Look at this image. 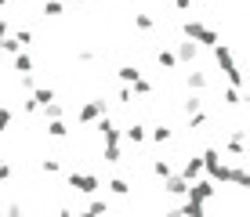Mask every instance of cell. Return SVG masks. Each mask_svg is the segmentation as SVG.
<instances>
[{"instance_id": "1", "label": "cell", "mask_w": 250, "mask_h": 217, "mask_svg": "<svg viewBox=\"0 0 250 217\" xmlns=\"http://www.w3.org/2000/svg\"><path fill=\"white\" fill-rule=\"evenodd\" d=\"M200 159H203V174L214 181V185H218V181L225 185V181H229V170H232V163H229V159H221V149H218V145L203 149V156H200Z\"/></svg>"}, {"instance_id": "2", "label": "cell", "mask_w": 250, "mask_h": 217, "mask_svg": "<svg viewBox=\"0 0 250 217\" xmlns=\"http://www.w3.org/2000/svg\"><path fill=\"white\" fill-rule=\"evenodd\" d=\"M182 33H185V40H192L196 47H214V43H221V37H218V29L214 25H207V22H200V19H188L185 25H182Z\"/></svg>"}, {"instance_id": "3", "label": "cell", "mask_w": 250, "mask_h": 217, "mask_svg": "<svg viewBox=\"0 0 250 217\" xmlns=\"http://www.w3.org/2000/svg\"><path fill=\"white\" fill-rule=\"evenodd\" d=\"M65 185L73 188V192H80V196H98L102 192V181L94 178V174H83V170H73L65 178Z\"/></svg>"}, {"instance_id": "4", "label": "cell", "mask_w": 250, "mask_h": 217, "mask_svg": "<svg viewBox=\"0 0 250 217\" xmlns=\"http://www.w3.org/2000/svg\"><path fill=\"white\" fill-rule=\"evenodd\" d=\"M109 116V98H91L87 105H80V112H76V119L80 123H94V119Z\"/></svg>"}, {"instance_id": "5", "label": "cell", "mask_w": 250, "mask_h": 217, "mask_svg": "<svg viewBox=\"0 0 250 217\" xmlns=\"http://www.w3.org/2000/svg\"><path fill=\"white\" fill-rule=\"evenodd\" d=\"M243 145H247V130L236 127L225 138V145H221V156H232V163H239V159H243Z\"/></svg>"}, {"instance_id": "6", "label": "cell", "mask_w": 250, "mask_h": 217, "mask_svg": "<svg viewBox=\"0 0 250 217\" xmlns=\"http://www.w3.org/2000/svg\"><path fill=\"white\" fill-rule=\"evenodd\" d=\"M218 196V185H214L210 178H196L192 185H188V196L185 199H192V203H207V199H214Z\"/></svg>"}, {"instance_id": "7", "label": "cell", "mask_w": 250, "mask_h": 217, "mask_svg": "<svg viewBox=\"0 0 250 217\" xmlns=\"http://www.w3.org/2000/svg\"><path fill=\"white\" fill-rule=\"evenodd\" d=\"M120 141H127V145H142V141H149V127L145 123H127L124 130H120Z\"/></svg>"}, {"instance_id": "8", "label": "cell", "mask_w": 250, "mask_h": 217, "mask_svg": "<svg viewBox=\"0 0 250 217\" xmlns=\"http://www.w3.org/2000/svg\"><path fill=\"white\" fill-rule=\"evenodd\" d=\"M163 192L174 196V199H185L188 196V181L182 178V174H170V178H163Z\"/></svg>"}, {"instance_id": "9", "label": "cell", "mask_w": 250, "mask_h": 217, "mask_svg": "<svg viewBox=\"0 0 250 217\" xmlns=\"http://www.w3.org/2000/svg\"><path fill=\"white\" fill-rule=\"evenodd\" d=\"M214 62H218V69L221 73H229V69H236V58H232V47L229 43H214Z\"/></svg>"}, {"instance_id": "10", "label": "cell", "mask_w": 250, "mask_h": 217, "mask_svg": "<svg viewBox=\"0 0 250 217\" xmlns=\"http://www.w3.org/2000/svg\"><path fill=\"white\" fill-rule=\"evenodd\" d=\"M196 55H200V47H196L192 40H182L174 47V58H178V65H188V62H196Z\"/></svg>"}, {"instance_id": "11", "label": "cell", "mask_w": 250, "mask_h": 217, "mask_svg": "<svg viewBox=\"0 0 250 217\" xmlns=\"http://www.w3.org/2000/svg\"><path fill=\"white\" fill-rule=\"evenodd\" d=\"M207 83H210V76H207V73H200V69H192V73L185 76L188 94H203V91H207Z\"/></svg>"}, {"instance_id": "12", "label": "cell", "mask_w": 250, "mask_h": 217, "mask_svg": "<svg viewBox=\"0 0 250 217\" xmlns=\"http://www.w3.org/2000/svg\"><path fill=\"white\" fill-rule=\"evenodd\" d=\"M182 178L188 181V185H192L196 178H203V159H200V156H188V159H185V167H182Z\"/></svg>"}, {"instance_id": "13", "label": "cell", "mask_w": 250, "mask_h": 217, "mask_svg": "<svg viewBox=\"0 0 250 217\" xmlns=\"http://www.w3.org/2000/svg\"><path fill=\"white\" fill-rule=\"evenodd\" d=\"M229 181H232L236 188H247V185H250V174H247V167H243V163H232V170H229Z\"/></svg>"}, {"instance_id": "14", "label": "cell", "mask_w": 250, "mask_h": 217, "mask_svg": "<svg viewBox=\"0 0 250 217\" xmlns=\"http://www.w3.org/2000/svg\"><path fill=\"white\" fill-rule=\"evenodd\" d=\"M116 76H120V83H124V87H131L134 80H142V69H138V65H120Z\"/></svg>"}, {"instance_id": "15", "label": "cell", "mask_w": 250, "mask_h": 217, "mask_svg": "<svg viewBox=\"0 0 250 217\" xmlns=\"http://www.w3.org/2000/svg\"><path fill=\"white\" fill-rule=\"evenodd\" d=\"M47 138H55V141H65V138H69L65 119H47Z\"/></svg>"}, {"instance_id": "16", "label": "cell", "mask_w": 250, "mask_h": 217, "mask_svg": "<svg viewBox=\"0 0 250 217\" xmlns=\"http://www.w3.org/2000/svg\"><path fill=\"white\" fill-rule=\"evenodd\" d=\"M178 210H182V217H207V206L203 203H192V199H182Z\"/></svg>"}, {"instance_id": "17", "label": "cell", "mask_w": 250, "mask_h": 217, "mask_svg": "<svg viewBox=\"0 0 250 217\" xmlns=\"http://www.w3.org/2000/svg\"><path fill=\"white\" fill-rule=\"evenodd\" d=\"M170 138H174V134H170V127H167V123H160V127H152V130H149V141H152V145H167Z\"/></svg>"}, {"instance_id": "18", "label": "cell", "mask_w": 250, "mask_h": 217, "mask_svg": "<svg viewBox=\"0 0 250 217\" xmlns=\"http://www.w3.org/2000/svg\"><path fill=\"white\" fill-rule=\"evenodd\" d=\"M11 65H15V73H33V58L25 55V51H19V55H11Z\"/></svg>"}, {"instance_id": "19", "label": "cell", "mask_w": 250, "mask_h": 217, "mask_svg": "<svg viewBox=\"0 0 250 217\" xmlns=\"http://www.w3.org/2000/svg\"><path fill=\"white\" fill-rule=\"evenodd\" d=\"M87 214H91V217H109V199H102V196H91V206H87Z\"/></svg>"}, {"instance_id": "20", "label": "cell", "mask_w": 250, "mask_h": 217, "mask_svg": "<svg viewBox=\"0 0 250 217\" xmlns=\"http://www.w3.org/2000/svg\"><path fill=\"white\" fill-rule=\"evenodd\" d=\"M156 62H160V69H178V58H174V51H170V47H160L156 51Z\"/></svg>"}, {"instance_id": "21", "label": "cell", "mask_w": 250, "mask_h": 217, "mask_svg": "<svg viewBox=\"0 0 250 217\" xmlns=\"http://www.w3.org/2000/svg\"><path fill=\"white\" fill-rule=\"evenodd\" d=\"M29 98H33V101H37V105H40V109H44V105H51V101H55V91H51V87H37V91H33V94H29Z\"/></svg>"}, {"instance_id": "22", "label": "cell", "mask_w": 250, "mask_h": 217, "mask_svg": "<svg viewBox=\"0 0 250 217\" xmlns=\"http://www.w3.org/2000/svg\"><path fill=\"white\" fill-rule=\"evenodd\" d=\"M134 29L152 33V29H156V19H152V15H145V11H138V15H134Z\"/></svg>"}, {"instance_id": "23", "label": "cell", "mask_w": 250, "mask_h": 217, "mask_svg": "<svg viewBox=\"0 0 250 217\" xmlns=\"http://www.w3.org/2000/svg\"><path fill=\"white\" fill-rule=\"evenodd\" d=\"M102 159L105 163H124V145H105V149H102Z\"/></svg>"}, {"instance_id": "24", "label": "cell", "mask_w": 250, "mask_h": 217, "mask_svg": "<svg viewBox=\"0 0 250 217\" xmlns=\"http://www.w3.org/2000/svg\"><path fill=\"white\" fill-rule=\"evenodd\" d=\"M221 98H225L229 109H239V105H243V94H239V87H225V94H221Z\"/></svg>"}, {"instance_id": "25", "label": "cell", "mask_w": 250, "mask_h": 217, "mask_svg": "<svg viewBox=\"0 0 250 217\" xmlns=\"http://www.w3.org/2000/svg\"><path fill=\"white\" fill-rule=\"evenodd\" d=\"M109 192H113V196H120V199H124V196H131V185H127V181L124 178H113V181H109Z\"/></svg>"}, {"instance_id": "26", "label": "cell", "mask_w": 250, "mask_h": 217, "mask_svg": "<svg viewBox=\"0 0 250 217\" xmlns=\"http://www.w3.org/2000/svg\"><path fill=\"white\" fill-rule=\"evenodd\" d=\"M40 112H44V119H62L65 116V105H62V101H51V105H44Z\"/></svg>"}, {"instance_id": "27", "label": "cell", "mask_w": 250, "mask_h": 217, "mask_svg": "<svg viewBox=\"0 0 250 217\" xmlns=\"http://www.w3.org/2000/svg\"><path fill=\"white\" fill-rule=\"evenodd\" d=\"M207 119H210V116H207L203 109H200V112H192V116H188V134H196L200 127H207Z\"/></svg>"}, {"instance_id": "28", "label": "cell", "mask_w": 250, "mask_h": 217, "mask_svg": "<svg viewBox=\"0 0 250 217\" xmlns=\"http://www.w3.org/2000/svg\"><path fill=\"white\" fill-rule=\"evenodd\" d=\"M131 94H138V98H149V94H152V83L142 76V80H134V83H131Z\"/></svg>"}, {"instance_id": "29", "label": "cell", "mask_w": 250, "mask_h": 217, "mask_svg": "<svg viewBox=\"0 0 250 217\" xmlns=\"http://www.w3.org/2000/svg\"><path fill=\"white\" fill-rule=\"evenodd\" d=\"M182 109H185V116H192V112H200V109H203V98H200V94H188Z\"/></svg>"}, {"instance_id": "30", "label": "cell", "mask_w": 250, "mask_h": 217, "mask_svg": "<svg viewBox=\"0 0 250 217\" xmlns=\"http://www.w3.org/2000/svg\"><path fill=\"white\" fill-rule=\"evenodd\" d=\"M152 174H156V178L163 181V178H170L174 170H170V163H167V159H152Z\"/></svg>"}, {"instance_id": "31", "label": "cell", "mask_w": 250, "mask_h": 217, "mask_svg": "<svg viewBox=\"0 0 250 217\" xmlns=\"http://www.w3.org/2000/svg\"><path fill=\"white\" fill-rule=\"evenodd\" d=\"M40 170H44V174H62V159H55V156H47V159L40 163Z\"/></svg>"}, {"instance_id": "32", "label": "cell", "mask_w": 250, "mask_h": 217, "mask_svg": "<svg viewBox=\"0 0 250 217\" xmlns=\"http://www.w3.org/2000/svg\"><path fill=\"white\" fill-rule=\"evenodd\" d=\"M0 51H4V55H19V43H15V37H4V40H0Z\"/></svg>"}, {"instance_id": "33", "label": "cell", "mask_w": 250, "mask_h": 217, "mask_svg": "<svg viewBox=\"0 0 250 217\" xmlns=\"http://www.w3.org/2000/svg\"><path fill=\"white\" fill-rule=\"evenodd\" d=\"M15 43H19V47H29L33 43V29H19L15 33Z\"/></svg>"}, {"instance_id": "34", "label": "cell", "mask_w": 250, "mask_h": 217, "mask_svg": "<svg viewBox=\"0 0 250 217\" xmlns=\"http://www.w3.org/2000/svg\"><path fill=\"white\" fill-rule=\"evenodd\" d=\"M65 7H62V0H47L44 4V15H51V19H55V15H62Z\"/></svg>"}, {"instance_id": "35", "label": "cell", "mask_w": 250, "mask_h": 217, "mask_svg": "<svg viewBox=\"0 0 250 217\" xmlns=\"http://www.w3.org/2000/svg\"><path fill=\"white\" fill-rule=\"evenodd\" d=\"M22 112H25V116H37V112H40V105H37V101L29 98V94L22 98Z\"/></svg>"}, {"instance_id": "36", "label": "cell", "mask_w": 250, "mask_h": 217, "mask_svg": "<svg viewBox=\"0 0 250 217\" xmlns=\"http://www.w3.org/2000/svg\"><path fill=\"white\" fill-rule=\"evenodd\" d=\"M37 87H40V83H37V76H33V73H25V76H22V91H25V94H33Z\"/></svg>"}, {"instance_id": "37", "label": "cell", "mask_w": 250, "mask_h": 217, "mask_svg": "<svg viewBox=\"0 0 250 217\" xmlns=\"http://www.w3.org/2000/svg\"><path fill=\"white\" fill-rule=\"evenodd\" d=\"M225 80H229V87H239V83H243V73H239V65H236V69H229Z\"/></svg>"}, {"instance_id": "38", "label": "cell", "mask_w": 250, "mask_h": 217, "mask_svg": "<svg viewBox=\"0 0 250 217\" xmlns=\"http://www.w3.org/2000/svg\"><path fill=\"white\" fill-rule=\"evenodd\" d=\"M116 101H120V105H131V101H134L131 87H120V91H116Z\"/></svg>"}, {"instance_id": "39", "label": "cell", "mask_w": 250, "mask_h": 217, "mask_svg": "<svg viewBox=\"0 0 250 217\" xmlns=\"http://www.w3.org/2000/svg\"><path fill=\"white\" fill-rule=\"evenodd\" d=\"M7 127H11V109H7V105H0V134H4Z\"/></svg>"}, {"instance_id": "40", "label": "cell", "mask_w": 250, "mask_h": 217, "mask_svg": "<svg viewBox=\"0 0 250 217\" xmlns=\"http://www.w3.org/2000/svg\"><path fill=\"white\" fill-rule=\"evenodd\" d=\"M7 181H11V163L0 159V185H7Z\"/></svg>"}, {"instance_id": "41", "label": "cell", "mask_w": 250, "mask_h": 217, "mask_svg": "<svg viewBox=\"0 0 250 217\" xmlns=\"http://www.w3.org/2000/svg\"><path fill=\"white\" fill-rule=\"evenodd\" d=\"M4 37H11V25H7V19H0V40Z\"/></svg>"}, {"instance_id": "42", "label": "cell", "mask_w": 250, "mask_h": 217, "mask_svg": "<svg viewBox=\"0 0 250 217\" xmlns=\"http://www.w3.org/2000/svg\"><path fill=\"white\" fill-rule=\"evenodd\" d=\"M192 7V0H174V11H188Z\"/></svg>"}, {"instance_id": "43", "label": "cell", "mask_w": 250, "mask_h": 217, "mask_svg": "<svg viewBox=\"0 0 250 217\" xmlns=\"http://www.w3.org/2000/svg\"><path fill=\"white\" fill-rule=\"evenodd\" d=\"M58 217H76V214L69 210V206H62V210H58Z\"/></svg>"}, {"instance_id": "44", "label": "cell", "mask_w": 250, "mask_h": 217, "mask_svg": "<svg viewBox=\"0 0 250 217\" xmlns=\"http://www.w3.org/2000/svg\"><path fill=\"white\" fill-rule=\"evenodd\" d=\"M167 217H182V210H178V206H174V210H167Z\"/></svg>"}, {"instance_id": "45", "label": "cell", "mask_w": 250, "mask_h": 217, "mask_svg": "<svg viewBox=\"0 0 250 217\" xmlns=\"http://www.w3.org/2000/svg\"><path fill=\"white\" fill-rule=\"evenodd\" d=\"M76 217H91V214H87V210H80V214H76Z\"/></svg>"}, {"instance_id": "46", "label": "cell", "mask_w": 250, "mask_h": 217, "mask_svg": "<svg viewBox=\"0 0 250 217\" xmlns=\"http://www.w3.org/2000/svg\"><path fill=\"white\" fill-rule=\"evenodd\" d=\"M7 4H11V0H0V7H7Z\"/></svg>"}, {"instance_id": "47", "label": "cell", "mask_w": 250, "mask_h": 217, "mask_svg": "<svg viewBox=\"0 0 250 217\" xmlns=\"http://www.w3.org/2000/svg\"><path fill=\"white\" fill-rule=\"evenodd\" d=\"M200 4H214V0H200Z\"/></svg>"}, {"instance_id": "48", "label": "cell", "mask_w": 250, "mask_h": 217, "mask_svg": "<svg viewBox=\"0 0 250 217\" xmlns=\"http://www.w3.org/2000/svg\"><path fill=\"white\" fill-rule=\"evenodd\" d=\"M15 217H25V214H15Z\"/></svg>"}]
</instances>
